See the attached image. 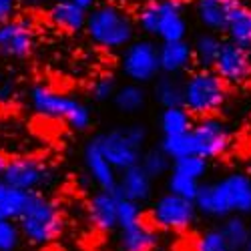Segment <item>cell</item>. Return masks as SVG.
I'll use <instances>...</instances> for the list:
<instances>
[{"mask_svg":"<svg viewBox=\"0 0 251 251\" xmlns=\"http://www.w3.org/2000/svg\"><path fill=\"white\" fill-rule=\"evenodd\" d=\"M85 30L97 47L107 50H121L129 47L135 38L133 18L115 4L95 6L87 14Z\"/></svg>","mask_w":251,"mask_h":251,"instance_id":"6da1fadb","label":"cell"},{"mask_svg":"<svg viewBox=\"0 0 251 251\" xmlns=\"http://www.w3.org/2000/svg\"><path fill=\"white\" fill-rule=\"evenodd\" d=\"M30 104L32 109L49 119L65 121L71 129L82 133L91 127L93 115L91 109L78 99L65 95L60 91H54L47 85H34L30 89Z\"/></svg>","mask_w":251,"mask_h":251,"instance_id":"7a4b0ae2","label":"cell"},{"mask_svg":"<svg viewBox=\"0 0 251 251\" xmlns=\"http://www.w3.org/2000/svg\"><path fill=\"white\" fill-rule=\"evenodd\" d=\"M227 97V85L213 71H197L183 80V109L191 117H215Z\"/></svg>","mask_w":251,"mask_h":251,"instance_id":"3957f363","label":"cell"},{"mask_svg":"<svg viewBox=\"0 0 251 251\" xmlns=\"http://www.w3.org/2000/svg\"><path fill=\"white\" fill-rule=\"evenodd\" d=\"M16 225L20 229V235L30 243L49 245L60 235L65 221H62L60 207L52 199L45 197L43 193H36Z\"/></svg>","mask_w":251,"mask_h":251,"instance_id":"277c9868","label":"cell"},{"mask_svg":"<svg viewBox=\"0 0 251 251\" xmlns=\"http://www.w3.org/2000/svg\"><path fill=\"white\" fill-rule=\"evenodd\" d=\"M102 157L115 171H125L141 163L143 145L147 141V129L143 125H131L127 129H113L95 137Z\"/></svg>","mask_w":251,"mask_h":251,"instance_id":"5b68a950","label":"cell"},{"mask_svg":"<svg viewBox=\"0 0 251 251\" xmlns=\"http://www.w3.org/2000/svg\"><path fill=\"white\" fill-rule=\"evenodd\" d=\"M189 137L193 145V155L205 161L225 155L231 147V133L219 117H205L193 123Z\"/></svg>","mask_w":251,"mask_h":251,"instance_id":"8992f818","label":"cell"},{"mask_svg":"<svg viewBox=\"0 0 251 251\" xmlns=\"http://www.w3.org/2000/svg\"><path fill=\"white\" fill-rule=\"evenodd\" d=\"M121 69L133 85H145L161 75L157 45L151 40H133L129 47H125L121 56Z\"/></svg>","mask_w":251,"mask_h":251,"instance_id":"52a82bcc","label":"cell"},{"mask_svg":"<svg viewBox=\"0 0 251 251\" xmlns=\"http://www.w3.org/2000/svg\"><path fill=\"white\" fill-rule=\"evenodd\" d=\"M197 219L193 201L181 199L173 193L161 195L151 207V225L163 231H185Z\"/></svg>","mask_w":251,"mask_h":251,"instance_id":"ba28073f","label":"cell"},{"mask_svg":"<svg viewBox=\"0 0 251 251\" xmlns=\"http://www.w3.org/2000/svg\"><path fill=\"white\" fill-rule=\"evenodd\" d=\"M52 179L50 167L36 157H12L6 163L2 181L18 191H32L40 193L38 189Z\"/></svg>","mask_w":251,"mask_h":251,"instance_id":"9c48e42d","label":"cell"},{"mask_svg":"<svg viewBox=\"0 0 251 251\" xmlns=\"http://www.w3.org/2000/svg\"><path fill=\"white\" fill-rule=\"evenodd\" d=\"M225 85H245L251 78V56L245 49L223 40L217 60L211 69Z\"/></svg>","mask_w":251,"mask_h":251,"instance_id":"30bf717a","label":"cell"},{"mask_svg":"<svg viewBox=\"0 0 251 251\" xmlns=\"http://www.w3.org/2000/svg\"><path fill=\"white\" fill-rule=\"evenodd\" d=\"M34 49V32L26 20H6L0 25V56L26 58Z\"/></svg>","mask_w":251,"mask_h":251,"instance_id":"8fae6325","label":"cell"},{"mask_svg":"<svg viewBox=\"0 0 251 251\" xmlns=\"http://www.w3.org/2000/svg\"><path fill=\"white\" fill-rule=\"evenodd\" d=\"M229 215L251 213V177L245 173H229L215 183Z\"/></svg>","mask_w":251,"mask_h":251,"instance_id":"7c38bea8","label":"cell"},{"mask_svg":"<svg viewBox=\"0 0 251 251\" xmlns=\"http://www.w3.org/2000/svg\"><path fill=\"white\" fill-rule=\"evenodd\" d=\"M159 2V28L161 43H179L187 38L189 25L185 20V8L179 0H157Z\"/></svg>","mask_w":251,"mask_h":251,"instance_id":"4fadbf2b","label":"cell"},{"mask_svg":"<svg viewBox=\"0 0 251 251\" xmlns=\"http://www.w3.org/2000/svg\"><path fill=\"white\" fill-rule=\"evenodd\" d=\"M239 6L241 0H195V14L199 23L215 34L227 30L229 20L233 18Z\"/></svg>","mask_w":251,"mask_h":251,"instance_id":"5bb4252c","label":"cell"},{"mask_svg":"<svg viewBox=\"0 0 251 251\" xmlns=\"http://www.w3.org/2000/svg\"><path fill=\"white\" fill-rule=\"evenodd\" d=\"M115 193L123 199H129L141 205L153 193V179L141 169V165H135L131 169L121 171V175H117Z\"/></svg>","mask_w":251,"mask_h":251,"instance_id":"9a60e30c","label":"cell"},{"mask_svg":"<svg viewBox=\"0 0 251 251\" xmlns=\"http://www.w3.org/2000/svg\"><path fill=\"white\" fill-rule=\"evenodd\" d=\"M82 159H85V167L89 171V177L95 181V185L100 191H115L117 189V171L109 165V161L102 157L95 139H91L85 145Z\"/></svg>","mask_w":251,"mask_h":251,"instance_id":"2e32d148","label":"cell"},{"mask_svg":"<svg viewBox=\"0 0 251 251\" xmlns=\"http://www.w3.org/2000/svg\"><path fill=\"white\" fill-rule=\"evenodd\" d=\"M157 56H159L161 75L177 76L179 73L187 71L193 65L191 43H187V40H179V43H161V47H157Z\"/></svg>","mask_w":251,"mask_h":251,"instance_id":"e0dca14e","label":"cell"},{"mask_svg":"<svg viewBox=\"0 0 251 251\" xmlns=\"http://www.w3.org/2000/svg\"><path fill=\"white\" fill-rule=\"evenodd\" d=\"M117 203L119 195L115 191H97L89 203V217L99 231L117 229Z\"/></svg>","mask_w":251,"mask_h":251,"instance_id":"ac0fdd59","label":"cell"},{"mask_svg":"<svg viewBox=\"0 0 251 251\" xmlns=\"http://www.w3.org/2000/svg\"><path fill=\"white\" fill-rule=\"evenodd\" d=\"M159 241V233L151 223H137L127 229H119V251H151Z\"/></svg>","mask_w":251,"mask_h":251,"instance_id":"d6986e66","label":"cell"},{"mask_svg":"<svg viewBox=\"0 0 251 251\" xmlns=\"http://www.w3.org/2000/svg\"><path fill=\"white\" fill-rule=\"evenodd\" d=\"M36 193L32 191H18L10 185L0 181V221H18L20 215L26 211L32 197Z\"/></svg>","mask_w":251,"mask_h":251,"instance_id":"ffe728a7","label":"cell"},{"mask_svg":"<svg viewBox=\"0 0 251 251\" xmlns=\"http://www.w3.org/2000/svg\"><path fill=\"white\" fill-rule=\"evenodd\" d=\"M87 10H82L80 6H76L75 2L67 0V2H54V6L50 8V20L67 32H78L85 28L87 25Z\"/></svg>","mask_w":251,"mask_h":251,"instance_id":"44dd1931","label":"cell"},{"mask_svg":"<svg viewBox=\"0 0 251 251\" xmlns=\"http://www.w3.org/2000/svg\"><path fill=\"white\" fill-rule=\"evenodd\" d=\"M193 205L197 209V213H203L207 217H213V219H227L229 217V211L223 205V199L217 191L215 183H201L199 191L193 199Z\"/></svg>","mask_w":251,"mask_h":251,"instance_id":"7402d4cb","label":"cell"},{"mask_svg":"<svg viewBox=\"0 0 251 251\" xmlns=\"http://www.w3.org/2000/svg\"><path fill=\"white\" fill-rule=\"evenodd\" d=\"M153 97L161 109L183 107V80L171 75H159L153 85Z\"/></svg>","mask_w":251,"mask_h":251,"instance_id":"603a6c76","label":"cell"},{"mask_svg":"<svg viewBox=\"0 0 251 251\" xmlns=\"http://www.w3.org/2000/svg\"><path fill=\"white\" fill-rule=\"evenodd\" d=\"M221 43L223 40L213 32H203L191 43L193 62L199 65V71H211L213 69L219 49H221Z\"/></svg>","mask_w":251,"mask_h":251,"instance_id":"cb8c5ba5","label":"cell"},{"mask_svg":"<svg viewBox=\"0 0 251 251\" xmlns=\"http://www.w3.org/2000/svg\"><path fill=\"white\" fill-rule=\"evenodd\" d=\"M227 36L229 43H233L245 50L251 49V6H239L233 18L227 25Z\"/></svg>","mask_w":251,"mask_h":251,"instance_id":"d4e9b609","label":"cell"},{"mask_svg":"<svg viewBox=\"0 0 251 251\" xmlns=\"http://www.w3.org/2000/svg\"><path fill=\"white\" fill-rule=\"evenodd\" d=\"M193 117L187 113L183 107H173V109H163L159 117V127L163 131V137H175V135H185L193 129Z\"/></svg>","mask_w":251,"mask_h":251,"instance_id":"484cf974","label":"cell"},{"mask_svg":"<svg viewBox=\"0 0 251 251\" xmlns=\"http://www.w3.org/2000/svg\"><path fill=\"white\" fill-rule=\"evenodd\" d=\"M113 102L115 107L121 111V113H127V115H133V113H139L145 102H147V93L141 85H123L117 89L115 97H113Z\"/></svg>","mask_w":251,"mask_h":251,"instance_id":"4316f807","label":"cell"},{"mask_svg":"<svg viewBox=\"0 0 251 251\" xmlns=\"http://www.w3.org/2000/svg\"><path fill=\"white\" fill-rule=\"evenodd\" d=\"M219 229H221L225 241L229 243V247L233 251H243V247L251 235V229L241 215H229Z\"/></svg>","mask_w":251,"mask_h":251,"instance_id":"83f0119b","label":"cell"},{"mask_svg":"<svg viewBox=\"0 0 251 251\" xmlns=\"http://www.w3.org/2000/svg\"><path fill=\"white\" fill-rule=\"evenodd\" d=\"M209 169V161L197 157V155H187V157H181L177 161L171 163V171L173 173H179V175H185L189 179H195V181H201L205 177Z\"/></svg>","mask_w":251,"mask_h":251,"instance_id":"f1b7e54d","label":"cell"},{"mask_svg":"<svg viewBox=\"0 0 251 251\" xmlns=\"http://www.w3.org/2000/svg\"><path fill=\"white\" fill-rule=\"evenodd\" d=\"M159 149L163 151V155H167V159H171V163L181 159V157L193 155V145H191L189 133L175 135V137H163Z\"/></svg>","mask_w":251,"mask_h":251,"instance_id":"f546056e","label":"cell"},{"mask_svg":"<svg viewBox=\"0 0 251 251\" xmlns=\"http://www.w3.org/2000/svg\"><path fill=\"white\" fill-rule=\"evenodd\" d=\"M139 165L151 179H157L167 171H171V159H167V155H163L161 149H149L147 153H143Z\"/></svg>","mask_w":251,"mask_h":251,"instance_id":"4dcf8cb0","label":"cell"},{"mask_svg":"<svg viewBox=\"0 0 251 251\" xmlns=\"http://www.w3.org/2000/svg\"><path fill=\"white\" fill-rule=\"evenodd\" d=\"M141 221H143L141 205L135 203V201L119 197V203H117V227L119 229H127V227H133V225H137Z\"/></svg>","mask_w":251,"mask_h":251,"instance_id":"1f68e13d","label":"cell"},{"mask_svg":"<svg viewBox=\"0 0 251 251\" xmlns=\"http://www.w3.org/2000/svg\"><path fill=\"white\" fill-rule=\"evenodd\" d=\"M199 181L195 179H189V177H185V175H179V173H173L169 175V181H167V187H169V191L167 193H173L181 199H187V201H193L197 191H199Z\"/></svg>","mask_w":251,"mask_h":251,"instance_id":"d6a6232c","label":"cell"},{"mask_svg":"<svg viewBox=\"0 0 251 251\" xmlns=\"http://www.w3.org/2000/svg\"><path fill=\"white\" fill-rule=\"evenodd\" d=\"M195 251H233L225 241L221 229H207L195 239Z\"/></svg>","mask_w":251,"mask_h":251,"instance_id":"836d02e7","label":"cell"},{"mask_svg":"<svg viewBox=\"0 0 251 251\" xmlns=\"http://www.w3.org/2000/svg\"><path fill=\"white\" fill-rule=\"evenodd\" d=\"M137 25L141 26V30L145 34L157 36V28H159V2L157 0H151V2H147L139 10Z\"/></svg>","mask_w":251,"mask_h":251,"instance_id":"e575fe53","label":"cell"},{"mask_svg":"<svg viewBox=\"0 0 251 251\" xmlns=\"http://www.w3.org/2000/svg\"><path fill=\"white\" fill-rule=\"evenodd\" d=\"M20 237L23 235L14 221H0V251H16Z\"/></svg>","mask_w":251,"mask_h":251,"instance_id":"d590c367","label":"cell"},{"mask_svg":"<svg viewBox=\"0 0 251 251\" xmlns=\"http://www.w3.org/2000/svg\"><path fill=\"white\" fill-rule=\"evenodd\" d=\"M91 93H93V99H95L97 102L113 100V97H115V93H117V82H115L113 76H102V78H99L95 85H93Z\"/></svg>","mask_w":251,"mask_h":251,"instance_id":"8d00e7d4","label":"cell"},{"mask_svg":"<svg viewBox=\"0 0 251 251\" xmlns=\"http://www.w3.org/2000/svg\"><path fill=\"white\" fill-rule=\"evenodd\" d=\"M14 4H16V0H0V25L12 18Z\"/></svg>","mask_w":251,"mask_h":251,"instance_id":"74e56055","label":"cell"},{"mask_svg":"<svg viewBox=\"0 0 251 251\" xmlns=\"http://www.w3.org/2000/svg\"><path fill=\"white\" fill-rule=\"evenodd\" d=\"M71 2H75L76 6H80L82 10H87V12H89V8H93V6H95L97 0H71Z\"/></svg>","mask_w":251,"mask_h":251,"instance_id":"f35d334b","label":"cell"},{"mask_svg":"<svg viewBox=\"0 0 251 251\" xmlns=\"http://www.w3.org/2000/svg\"><path fill=\"white\" fill-rule=\"evenodd\" d=\"M6 163H8V157L0 153V181H2V175H4V169H6Z\"/></svg>","mask_w":251,"mask_h":251,"instance_id":"ab89813d","label":"cell"},{"mask_svg":"<svg viewBox=\"0 0 251 251\" xmlns=\"http://www.w3.org/2000/svg\"><path fill=\"white\" fill-rule=\"evenodd\" d=\"M243 251H251V235H249V239H247V243H245Z\"/></svg>","mask_w":251,"mask_h":251,"instance_id":"60d3db41","label":"cell"},{"mask_svg":"<svg viewBox=\"0 0 251 251\" xmlns=\"http://www.w3.org/2000/svg\"><path fill=\"white\" fill-rule=\"evenodd\" d=\"M26 2H32V4H38V2H47V0H26Z\"/></svg>","mask_w":251,"mask_h":251,"instance_id":"b9f144b4","label":"cell"},{"mask_svg":"<svg viewBox=\"0 0 251 251\" xmlns=\"http://www.w3.org/2000/svg\"><path fill=\"white\" fill-rule=\"evenodd\" d=\"M54 2H67V0H54Z\"/></svg>","mask_w":251,"mask_h":251,"instance_id":"7bdbcfd3","label":"cell"},{"mask_svg":"<svg viewBox=\"0 0 251 251\" xmlns=\"http://www.w3.org/2000/svg\"><path fill=\"white\" fill-rule=\"evenodd\" d=\"M179 2H185V0H179Z\"/></svg>","mask_w":251,"mask_h":251,"instance_id":"ee69618b","label":"cell"}]
</instances>
